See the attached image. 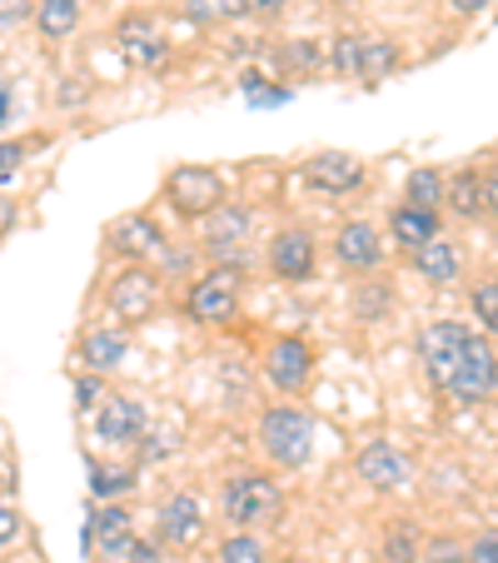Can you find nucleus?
<instances>
[{
	"mask_svg": "<svg viewBox=\"0 0 498 563\" xmlns=\"http://www.w3.org/2000/svg\"><path fill=\"white\" fill-rule=\"evenodd\" d=\"M413 255V269H419V279H429V285H454L458 269H464V255H458L454 240H444V234H434V240H424L419 250H409Z\"/></svg>",
	"mask_w": 498,
	"mask_h": 563,
	"instance_id": "nucleus-18",
	"label": "nucleus"
},
{
	"mask_svg": "<svg viewBox=\"0 0 498 563\" xmlns=\"http://www.w3.org/2000/svg\"><path fill=\"white\" fill-rule=\"evenodd\" d=\"M399 65H403L399 41H389V35H359V80H364V86L389 80Z\"/></svg>",
	"mask_w": 498,
	"mask_h": 563,
	"instance_id": "nucleus-19",
	"label": "nucleus"
},
{
	"mask_svg": "<svg viewBox=\"0 0 498 563\" xmlns=\"http://www.w3.org/2000/svg\"><path fill=\"white\" fill-rule=\"evenodd\" d=\"M334 260H340L344 269H379L384 265L379 224H369V220L340 224V234H334Z\"/></svg>",
	"mask_w": 498,
	"mask_h": 563,
	"instance_id": "nucleus-14",
	"label": "nucleus"
},
{
	"mask_svg": "<svg viewBox=\"0 0 498 563\" xmlns=\"http://www.w3.org/2000/svg\"><path fill=\"white\" fill-rule=\"evenodd\" d=\"M31 11H35L31 0H0V25H21Z\"/></svg>",
	"mask_w": 498,
	"mask_h": 563,
	"instance_id": "nucleus-40",
	"label": "nucleus"
},
{
	"mask_svg": "<svg viewBox=\"0 0 498 563\" xmlns=\"http://www.w3.org/2000/svg\"><path fill=\"white\" fill-rule=\"evenodd\" d=\"M5 120H11V86L0 80V125H5Z\"/></svg>",
	"mask_w": 498,
	"mask_h": 563,
	"instance_id": "nucleus-45",
	"label": "nucleus"
},
{
	"mask_svg": "<svg viewBox=\"0 0 498 563\" xmlns=\"http://www.w3.org/2000/svg\"><path fill=\"white\" fill-rule=\"evenodd\" d=\"M403 195H409V205H419V210H439L444 205V175L439 170H413L409 185H403Z\"/></svg>",
	"mask_w": 498,
	"mask_h": 563,
	"instance_id": "nucleus-24",
	"label": "nucleus"
},
{
	"mask_svg": "<svg viewBox=\"0 0 498 563\" xmlns=\"http://www.w3.org/2000/svg\"><path fill=\"white\" fill-rule=\"evenodd\" d=\"M0 478H5V459H0Z\"/></svg>",
	"mask_w": 498,
	"mask_h": 563,
	"instance_id": "nucleus-46",
	"label": "nucleus"
},
{
	"mask_svg": "<svg viewBox=\"0 0 498 563\" xmlns=\"http://www.w3.org/2000/svg\"><path fill=\"white\" fill-rule=\"evenodd\" d=\"M220 563H269V549H265L259 533L240 529V533H230V539L220 543Z\"/></svg>",
	"mask_w": 498,
	"mask_h": 563,
	"instance_id": "nucleus-25",
	"label": "nucleus"
},
{
	"mask_svg": "<svg viewBox=\"0 0 498 563\" xmlns=\"http://www.w3.org/2000/svg\"><path fill=\"white\" fill-rule=\"evenodd\" d=\"M185 314L195 324H234L240 319V275L234 269H204L190 285Z\"/></svg>",
	"mask_w": 498,
	"mask_h": 563,
	"instance_id": "nucleus-5",
	"label": "nucleus"
},
{
	"mask_svg": "<svg viewBox=\"0 0 498 563\" xmlns=\"http://www.w3.org/2000/svg\"><path fill=\"white\" fill-rule=\"evenodd\" d=\"M484 214H494L498 220V165L484 175Z\"/></svg>",
	"mask_w": 498,
	"mask_h": 563,
	"instance_id": "nucleus-41",
	"label": "nucleus"
},
{
	"mask_svg": "<svg viewBox=\"0 0 498 563\" xmlns=\"http://www.w3.org/2000/svg\"><path fill=\"white\" fill-rule=\"evenodd\" d=\"M150 429V415L140 399H130V394H106L96 405V415H90V434L100 439V444L110 449H130L140 444V434Z\"/></svg>",
	"mask_w": 498,
	"mask_h": 563,
	"instance_id": "nucleus-6",
	"label": "nucleus"
},
{
	"mask_svg": "<svg viewBox=\"0 0 498 563\" xmlns=\"http://www.w3.org/2000/svg\"><path fill=\"white\" fill-rule=\"evenodd\" d=\"M120 45H125L130 60H140V65H159L165 55H170V45L159 41V35H150L145 21H130L125 31H120Z\"/></svg>",
	"mask_w": 498,
	"mask_h": 563,
	"instance_id": "nucleus-23",
	"label": "nucleus"
},
{
	"mask_svg": "<svg viewBox=\"0 0 498 563\" xmlns=\"http://www.w3.org/2000/svg\"><path fill=\"white\" fill-rule=\"evenodd\" d=\"M21 529H25L21 509H11V504H0V549H11V543L21 539Z\"/></svg>",
	"mask_w": 498,
	"mask_h": 563,
	"instance_id": "nucleus-36",
	"label": "nucleus"
},
{
	"mask_svg": "<svg viewBox=\"0 0 498 563\" xmlns=\"http://www.w3.org/2000/svg\"><path fill=\"white\" fill-rule=\"evenodd\" d=\"M25 150L31 145H21V140H0V180H15V175H21Z\"/></svg>",
	"mask_w": 498,
	"mask_h": 563,
	"instance_id": "nucleus-34",
	"label": "nucleus"
},
{
	"mask_svg": "<svg viewBox=\"0 0 498 563\" xmlns=\"http://www.w3.org/2000/svg\"><path fill=\"white\" fill-rule=\"evenodd\" d=\"M384 305H389V289H384V295H379V289H364V295L354 299V314H359V319H374V309H384Z\"/></svg>",
	"mask_w": 498,
	"mask_h": 563,
	"instance_id": "nucleus-39",
	"label": "nucleus"
},
{
	"mask_svg": "<svg viewBox=\"0 0 498 563\" xmlns=\"http://www.w3.org/2000/svg\"><path fill=\"white\" fill-rule=\"evenodd\" d=\"M419 360L439 394L458 399V405H484L498 389V354L484 334H474L458 319H439L419 330Z\"/></svg>",
	"mask_w": 498,
	"mask_h": 563,
	"instance_id": "nucleus-1",
	"label": "nucleus"
},
{
	"mask_svg": "<svg viewBox=\"0 0 498 563\" xmlns=\"http://www.w3.org/2000/svg\"><path fill=\"white\" fill-rule=\"evenodd\" d=\"M444 205L458 214V220H478V214H484V175L458 170L454 180H444Z\"/></svg>",
	"mask_w": 498,
	"mask_h": 563,
	"instance_id": "nucleus-21",
	"label": "nucleus"
},
{
	"mask_svg": "<svg viewBox=\"0 0 498 563\" xmlns=\"http://www.w3.org/2000/svg\"><path fill=\"white\" fill-rule=\"evenodd\" d=\"M279 60H285V70L314 75V70H319V45H314V41H299V45H289V51L279 55Z\"/></svg>",
	"mask_w": 498,
	"mask_h": 563,
	"instance_id": "nucleus-33",
	"label": "nucleus"
},
{
	"mask_svg": "<svg viewBox=\"0 0 498 563\" xmlns=\"http://www.w3.org/2000/svg\"><path fill=\"white\" fill-rule=\"evenodd\" d=\"M289 0H240L244 15H259V21H275V15H285Z\"/></svg>",
	"mask_w": 498,
	"mask_h": 563,
	"instance_id": "nucleus-38",
	"label": "nucleus"
},
{
	"mask_svg": "<svg viewBox=\"0 0 498 563\" xmlns=\"http://www.w3.org/2000/svg\"><path fill=\"white\" fill-rule=\"evenodd\" d=\"M259 449L279 468H305L314 459V419L299 405H275L259 415Z\"/></svg>",
	"mask_w": 498,
	"mask_h": 563,
	"instance_id": "nucleus-3",
	"label": "nucleus"
},
{
	"mask_svg": "<svg viewBox=\"0 0 498 563\" xmlns=\"http://www.w3.org/2000/svg\"><path fill=\"white\" fill-rule=\"evenodd\" d=\"M458 15H478V11H488V0H449Z\"/></svg>",
	"mask_w": 498,
	"mask_h": 563,
	"instance_id": "nucleus-43",
	"label": "nucleus"
},
{
	"mask_svg": "<svg viewBox=\"0 0 498 563\" xmlns=\"http://www.w3.org/2000/svg\"><path fill=\"white\" fill-rule=\"evenodd\" d=\"M250 234H255V214L244 210V205H230V200H224L220 210L204 214L200 250H204L210 260H234L244 245H250Z\"/></svg>",
	"mask_w": 498,
	"mask_h": 563,
	"instance_id": "nucleus-9",
	"label": "nucleus"
},
{
	"mask_svg": "<svg viewBox=\"0 0 498 563\" xmlns=\"http://www.w3.org/2000/svg\"><path fill=\"white\" fill-rule=\"evenodd\" d=\"M419 563H468V549L454 533H434V539H424V549H419Z\"/></svg>",
	"mask_w": 498,
	"mask_h": 563,
	"instance_id": "nucleus-30",
	"label": "nucleus"
},
{
	"mask_svg": "<svg viewBox=\"0 0 498 563\" xmlns=\"http://www.w3.org/2000/svg\"><path fill=\"white\" fill-rule=\"evenodd\" d=\"M125 354H130L125 330L96 324V330H86V340H80V354H75V360L86 364L90 374H110V369H120V364H125Z\"/></svg>",
	"mask_w": 498,
	"mask_h": 563,
	"instance_id": "nucleus-17",
	"label": "nucleus"
},
{
	"mask_svg": "<svg viewBox=\"0 0 498 563\" xmlns=\"http://www.w3.org/2000/svg\"><path fill=\"white\" fill-rule=\"evenodd\" d=\"M135 468H96L90 474V489H96V499H115V494H130L135 489Z\"/></svg>",
	"mask_w": 498,
	"mask_h": 563,
	"instance_id": "nucleus-28",
	"label": "nucleus"
},
{
	"mask_svg": "<svg viewBox=\"0 0 498 563\" xmlns=\"http://www.w3.org/2000/svg\"><path fill=\"white\" fill-rule=\"evenodd\" d=\"M86 539L100 543V559L106 563H125V553L135 549V519H130V509H120V504H106V509L90 519Z\"/></svg>",
	"mask_w": 498,
	"mask_h": 563,
	"instance_id": "nucleus-15",
	"label": "nucleus"
},
{
	"mask_svg": "<svg viewBox=\"0 0 498 563\" xmlns=\"http://www.w3.org/2000/svg\"><path fill=\"white\" fill-rule=\"evenodd\" d=\"M468 563H498V533H478L468 543Z\"/></svg>",
	"mask_w": 498,
	"mask_h": 563,
	"instance_id": "nucleus-37",
	"label": "nucleus"
},
{
	"mask_svg": "<svg viewBox=\"0 0 498 563\" xmlns=\"http://www.w3.org/2000/svg\"><path fill=\"white\" fill-rule=\"evenodd\" d=\"M285 563H299V559H285Z\"/></svg>",
	"mask_w": 498,
	"mask_h": 563,
	"instance_id": "nucleus-47",
	"label": "nucleus"
},
{
	"mask_svg": "<svg viewBox=\"0 0 498 563\" xmlns=\"http://www.w3.org/2000/svg\"><path fill=\"white\" fill-rule=\"evenodd\" d=\"M474 314L484 319V330L498 334V279H488V285L474 289Z\"/></svg>",
	"mask_w": 498,
	"mask_h": 563,
	"instance_id": "nucleus-32",
	"label": "nucleus"
},
{
	"mask_svg": "<svg viewBox=\"0 0 498 563\" xmlns=\"http://www.w3.org/2000/svg\"><path fill=\"white\" fill-rule=\"evenodd\" d=\"M11 224H15V205H11V200H5V195H0V234L11 230Z\"/></svg>",
	"mask_w": 498,
	"mask_h": 563,
	"instance_id": "nucleus-44",
	"label": "nucleus"
},
{
	"mask_svg": "<svg viewBox=\"0 0 498 563\" xmlns=\"http://www.w3.org/2000/svg\"><path fill=\"white\" fill-rule=\"evenodd\" d=\"M175 449H180V439L175 434H165V429H159V434H140V459H165V454H175Z\"/></svg>",
	"mask_w": 498,
	"mask_h": 563,
	"instance_id": "nucleus-35",
	"label": "nucleus"
},
{
	"mask_svg": "<svg viewBox=\"0 0 498 563\" xmlns=\"http://www.w3.org/2000/svg\"><path fill=\"white\" fill-rule=\"evenodd\" d=\"M155 533L165 549H190V543L204 533V504L195 499V494H170V499L159 504Z\"/></svg>",
	"mask_w": 498,
	"mask_h": 563,
	"instance_id": "nucleus-12",
	"label": "nucleus"
},
{
	"mask_svg": "<svg viewBox=\"0 0 498 563\" xmlns=\"http://www.w3.org/2000/svg\"><path fill=\"white\" fill-rule=\"evenodd\" d=\"M110 250L125 260H155L159 250H165V234H159V224L150 220V214H125V220L110 230Z\"/></svg>",
	"mask_w": 498,
	"mask_h": 563,
	"instance_id": "nucleus-16",
	"label": "nucleus"
},
{
	"mask_svg": "<svg viewBox=\"0 0 498 563\" xmlns=\"http://www.w3.org/2000/svg\"><path fill=\"white\" fill-rule=\"evenodd\" d=\"M419 549H424V539H419V529H409V523L389 529V539H384V559L389 563H419Z\"/></svg>",
	"mask_w": 498,
	"mask_h": 563,
	"instance_id": "nucleus-27",
	"label": "nucleus"
},
{
	"mask_svg": "<svg viewBox=\"0 0 498 563\" xmlns=\"http://www.w3.org/2000/svg\"><path fill=\"white\" fill-rule=\"evenodd\" d=\"M305 185L319 195H354L364 185V159L350 150H319L305 165Z\"/></svg>",
	"mask_w": 498,
	"mask_h": 563,
	"instance_id": "nucleus-11",
	"label": "nucleus"
},
{
	"mask_svg": "<svg viewBox=\"0 0 498 563\" xmlns=\"http://www.w3.org/2000/svg\"><path fill=\"white\" fill-rule=\"evenodd\" d=\"M100 399H106V374H80V379H75V409H80V415H96V405Z\"/></svg>",
	"mask_w": 498,
	"mask_h": 563,
	"instance_id": "nucleus-31",
	"label": "nucleus"
},
{
	"mask_svg": "<svg viewBox=\"0 0 498 563\" xmlns=\"http://www.w3.org/2000/svg\"><path fill=\"white\" fill-rule=\"evenodd\" d=\"M279 514H285V494L269 474L240 468L224 478V519L234 529H265V523H279Z\"/></svg>",
	"mask_w": 498,
	"mask_h": 563,
	"instance_id": "nucleus-2",
	"label": "nucleus"
},
{
	"mask_svg": "<svg viewBox=\"0 0 498 563\" xmlns=\"http://www.w3.org/2000/svg\"><path fill=\"white\" fill-rule=\"evenodd\" d=\"M265 265H269V275L285 279V285H305V279H314V265H319L314 234L299 230V224H285V230L269 240Z\"/></svg>",
	"mask_w": 498,
	"mask_h": 563,
	"instance_id": "nucleus-7",
	"label": "nucleus"
},
{
	"mask_svg": "<svg viewBox=\"0 0 498 563\" xmlns=\"http://www.w3.org/2000/svg\"><path fill=\"white\" fill-rule=\"evenodd\" d=\"M165 205L180 220H204L210 210L224 205V175L210 170V165H180V170L165 175Z\"/></svg>",
	"mask_w": 498,
	"mask_h": 563,
	"instance_id": "nucleus-4",
	"label": "nucleus"
},
{
	"mask_svg": "<svg viewBox=\"0 0 498 563\" xmlns=\"http://www.w3.org/2000/svg\"><path fill=\"white\" fill-rule=\"evenodd\" d=\"M439 234V210H419V205H399L389 214V240L403 250H419L424 240Z\"/></svg>",
	"mask_w": 498,
	"mask_h": 563,
	"instance_id": "nucleus-20",
	"label": "nucleus"
},
{
	"mask_svg": "<svg viewBox=\"0 0 498 563\" xmlns=\"http://www.w3.org/2000/svg\"><path fill=\"white\" fill-rule=\"evenodd\" d=\"M329 65H334L340 80H359V35H340L329 45Z\"/></svg>",
	"mask_w": 498,
	"mask_h": 563,
	"instance_id": "nucleus-29",
	"label": "nucleus"
},
{
	"mask_svg": "<svg viewBox=\"0 0 498 563\" xmlns=\"http://www.w3.org/2000/svg\"><path fill=\"white\" fill-rule=\"evenodd\" d=\"M80 25V0H35V31L41 41H65Z\"/></svg>",
	"mask_w": 498,
	"mask_h": 563,
	"instance_id": "nucleus-22",
	"label": "nucleus"
},
{
	"mask_svg": "<svg viewBox=\"0 0 498 563\" xmlns=\"http://www.w3.org/2000/svg\"><path fill=\"white\" fill-rule=\"evenodd\" d=\"M110 309H115L125 324H145V319H155L159 309V275L145 265H130L125 275H115V285H110Z\"/></svg>",
	"mask_w": 498,
	"mask_h": 563,
	"instance_id": "nucleus-10",
	"label": "nucleus"
},
{
	"mask_svg": "<svg viewBox=\"0 0 498 563\" xmlns=\"http://www.w3.org/2000/svg\"><path fill=\"white\" fill-rule=\"evenodd\" d=\"M265 374L279 394H305L314 379V344L299 340V334H279L265 354Z\"/></svg>",
	"mask_w": 498,
	"mask_h": 563,
	"instance_id": "nucleus-8",
	"label": "nucleus"
},
{
	"mask_svg": "<svg viewBox=\"0 0 498 563\" xmlns=\"http://www.w3.org/2000/svg\"><path fill=\"white\" fill-rule=\"evenodd\" d=\"M354 468H359V478L369 484V489H403L413 474V464L399 454V449L389 444V439H369V444L359 449V459H354Z\"/></svg>",
	"mask_w": 498,
	"mask_h": 563,
	"instance_id": "nucleus-13",
	"label": "nucleus"
},
{
	"mask_svg": "<svg viewBox=\"0 0 498 563\" xmlns=\"http://www.w3.org/2000/svg\"><path fill=\"white\" fill-rule=\"evenodd\" d=\"M185 15H190L195 25H224L244 11H240V0H185Z\"/></svg>",
	"mask_w": 498,
	"mask_h": 563,
	"instance_id": "nucleus-26",
	"label": "nucleus"
},
{
	"mask_svg": "<svg viewBox=\"0 0 498 563\" xmlns=\"http://www.w3.org/2000/svg\"><path fill=\"white\" fill-rule=\"evenodd\" d=\"M125 563H165V559H159L155 543H140V539H135V549L125 553Z\"/></svg>",
	"mask_w": 498,
	"mask_h": 563,
	"instance_id": "nucleus-42",
	"label": "nucleus"
}]
</instances>
